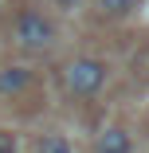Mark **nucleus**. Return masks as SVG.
<instances>
[{
    "mask_svg": "<svg viewBox=\"0 0 149 153\" xmlns=\"http://www.w3.org/2000/svg\"><path fill=\"white\" fill-rule=\"evenodd\" d=\"M12 39L24 51H47L55 43V24L43 12H20L16 24H12Z\"/></svg>",
    "mask_w": 149,
    "mask_h": 153,
    "instance_id": "1",
    "label": "nucleus"
},
{
    "mask_svg": "<svg viewBox=\"0 0 149 153\" xmlns=\"http://www.w3.org/2000/svg\"><path fill=\"white\" fill-rule=\"evenodd\" d=\"M102 82H106V63H98V59H75V63L67 67V86L79 98L98 94Z\"/></svg>",
    "mask_w": 149,
    "mask_h": 153,
    "instance_id": "2",
    "label": "nucleus"
},
{
    "mask_svg": "<svg viewBox=\"0 0 149 153\" xmlns=\"http://www.w3.org/2000/svg\"><path fill=\"white\" fill-rule=\"evenodd\" d=\"M98 153H133V137H130V130L110 126V130L98 137Z\"/></svg>",
    "mask_w": 149,
    "mask_h": 153,
    "instance_id": "3",
    "label": "nucleus"
},
{
    "mask_svg": "<svg viewBox=\"0 0 149 153\" xmlns=\"http://www.w3.org/2000/svg\"><path fill=\"white\" fill-rule=\"evenodd\" d=\"M32 86V71L27 67H4L0 71V94H20Z\"/></svg>",
    "mask_w": 149,
    "mask_h": 153,
    "instance_id": "4",
    "label": "nucleus"
},
{
    "mask_svg": "<svg viewBox=\"0 0 149 153\" xmlns=\"http://www.w3.org/2000/svg\"><path fill=\"white\" fill-rule=\"evenodd\" d=\"M36 153H75V145H71V137H63V134H47Z\"/></svg>",
    "mask_w": 149,
    "mask_h": 153,
    "instance_id": "5",
    "label": "nucleus"
},
{
    "mask_svg": "<svg viewBox=\"0 0 149 153\" xmlns=\"http://www.w3.org/2000/svg\"><path fill=\"white\" fill-rule=\"evenodd\" d=\"M94 4H98L102 16H126V12L137 8V0H94Z\"/></svg>",
    "mask_w": 149,
    "mask_h": 153,
    "instance_id": "6",
    "label": "nucleus"
},
{
    "mask_svg": "<svg viewBox=\"0 0 149 153\" xmlns=\"http://www.w3.org/2000/svg\"><path fill=\"white\" fill-rule=\"evenodd\" d=\"M0 153H16V141H12V134H0Z\"/></svg>",
    "mask_w": 149,
    "mask_h": 153,
    "instance_id": "7",
    "label": "nucleus"
}]
</instances>
